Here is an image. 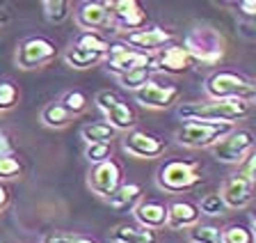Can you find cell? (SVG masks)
<instances>
[{
	"mask_svg": "<svg viewBox=\"0 0 256 243\" xmlns=\"http://www.w3.org/2000/svg\"><path fill=\"white\" fill-rule=\"evenodd\" d=\"M55 243H98L96 238L90 236H53Z\"/></svg>",
	"mask_w": 256,
	"mask_h": 243,
	"instance_id": "d590c367",
	"label": "cell"
},
{
	"mask_svg": "<svg viewBox=\"0 0 256 243\" xmlns=\"http://www.w3.org/2000/svg\"><path fill=\"white\" fill-rule=\"evenodd\" d=\"M10 188H7L5 184H2V181H0V211H5V206L10 204Z\"/></svg>",
	"mask_w": 256,
	"mask_h": 243,
	"instance_id": "74e56055",
	"label": "cell"
},
{
	"mask_svg": "<svg viewBox=\"0 0 256 243\" xmlns=\"http://www.w3.org/2000/svg\"><path fill=\"white\" fill-rule=\"evenodd\" d=\"M117 101H119V97L114 92H110V90H101V92L96 94V106H98L103 113L110 108L112 103H117Z\"/></svg>",
	"mask_w": 256,
	"mask_h": 243,
	"instance_id": "e575fe53",
	"label": "cell"
},
{
	"mask_svg": "<svg viewBox=\"0 0 256 243\" xmlns=\"http://www.w3.org/2000/svg\"><path fill=\"white\" fill-rule=\"evenodd\" d=\"M18 103V87L12 81H0V113H7Z\"/></svg>",
	"mask_w": 256,
	"mask_h": 243,
	"instance_id": "f546056e",
	"label": "cell"
},
{
	"mask_svg": "<svg viewBox=\"0 0 256 243\" xmlns=\"http://www.w3.org/2000/svg\"><path fill=\"white\" fill-rule=\"evenodd\" d=\"M21 170H23L21 161H18V158H14L12 154H10V156L0 158V181L18 177V174H21Z\"/></svg>",
	"mask_w": 256,
	"mask_h": 243,
	"instance_id": "836d02e7",
	"label": "cell"
},
{
	"mask_svg": "<svg viewBox=\"0 0 256 243\" xmlns=\"http://www.w3.org/2000/svg\"><path fill=\"white\" fill-rule=\"evenodd\" d=\"M80 133L87 140V145H96V142H110L117 135V131L112 129L108 122H92V124L82 126Z\"/></svg>",
	"mask_w": 256,
	"mask_h": 243,
	"instance_id": "603a6c76",
	"label": "cell"
},
{
	"mask_svg": "<svg viewBox=\"0 0 256 243\" xmlns=\"http://www.w3.org/2000/svg\"><path fill=\"white\" fill-rule=\"evenodd\" d=\"M206 94L210 101L220 99H242V101H254L256 90L254 83L236 71H215L206 78Z\"/></svg>",
	"mask_w": 256,
	"mask_h": 243,
	"instance_id": "3957f363",
	"label": "cell"
},
{
	"mask_svg": "<svg viewBox=\"0 0 256 243\" xmlns=\"http://www.w3.org/2000/svg\"><path fill=\"white\" fill-rule=\"evenodd\" d=\"M58 55V46H55L50 39L46 37H30L18 46V53H16V62L18 67L26 71L30 69H39V67L48 65L50 60H55Z\"/></svg>",
	"mask_w": 256,
	"mask_h": 243,
	"instance_id": "ba28073f",
	"label": "cell"
},
{
	"mask_svg": "<svg viewBox=\"0 0 256 243\" xmlns=\"http://www.w3.org/2000/svg\"><path fill=\"white\" fill-rule=\"evenodd\" d=\"M224 206L226 209H242L252 202L254 197V177H247L242 172H234L226 181H224L222 190H220Z\"/></svg>",
	"mask_w": 256,
	"mask_h": 243,
	"instance_id": "8fae6325",
	"label": "cell"
},
{
	"mask_svg": "<svg viewBox=\"0 0 256 243\" xmlns=\"http://www.w3.org/2000/svg\"><path fill=\"white\" fill-rule=\"evenodd\" d=\"M44 243H55V241H53V236H48V238H46V241H44Z\"/></svg>",
	"mask_w": 256,
	"mask_h": 243,
	"instance_id": "60d3db41",
	"label": "cell"
},
{
	"mask_svg": "<svg viewBox=\"0 0 256 243\" xmlns=\"http://www.w3.org/2000/svg\"><path fill=\"white\" fill-rule=\"evenodd\" d=\"M42 10H44V17H46L48 23H62L69 19L71 14V3L66 0H44L42 3Z\"/></svg>",
	"mask_w": 256,
	"mask_h": 243,
	"instance_id": "4316f807",
	"label": "cell"
},
{
	"mask_svg": "<svg viewBox=\"0 0 256 243\" xmlns=\"http://www.w3.org/2000/svg\"><path fill=\"white\" fill-rule=\"evenodd\" d=\"M220 243H256L254 232L245 225H229L220 234Z\"/></svg>",
	"mask_w": 256,
	"mask_h": 243,
	"instance_id": "83f0119b",
	"label": "cell"
},
{
	"mask_svg": "<svg viewBox=\"0 0 256 243\" xmlns=\"http://www.w3.org/2000/svg\"><path fill=\"white\" fill-rule=\"evenodd\" d=\"M178 97H181V90L176 85H162V83L156 81H149L146 85L135 90V99L142 103L144 108H154V110L170 108L172 103H176Z\"/></svg>",
	"mask_w": 256,
	"mask_h": 243,
	"instance_id": "5bb4252c",
	"label": "cell"
},
{
	"mask_svg": "<svg viewBox=\"0 0 256 243\" xmlns=\"http://www.w3.org/2000/svg\"><path fill=\"white\" fill-rule=\"evenodd\" d=\"M140 195H142V186L140 184H122L108 197V202L114 209H128V206H133L140 200Z\"/></svg>",
	"mask_w": 256,
	"mask_h": 243,
	"instance_id": "44dd1931",
	"label": "cell"
},
{
	"mask_svg": "<svg viewBox=\"0 0 256 243\" xmlns=\"http://www.w3.org/2000/svg\"><path fill=\"white\" fill-rule=\"evenodd\" d=\"M5 23H7V14H2V12H0V28L5 26Z\"/></svg>",
	"mask_w": 256,
	"mask_h": 243,
	"instance_id": "ab89813d",
	"label": "cell"
},
{
	"mask_svg": "<svg viewBox=\"0 0 256 243\" xmlns=\"http://www.w3.org/2000/svg\"><path fill=\"white\" fill-rule=\"evenodd\" d=\"M202 218L199 206L190 200H176L167 206V227L170 229H186V227H194Z\"/></svg>",
	"mask_w": 256,
	"mask_h": 243,
	"instance_id": "ac0fdd59",
	"label": "cell"
},
{
	"mask_svg": "<svg viewBox=\"0 0 256 243\" xmlns=\"http://www.w3.org/2000/svg\"><path fill=\"white\" fill-rule=\"evenodd\" d=\"M103 58H106V55L90 53V51H82V49H71L64 55V62H66L71 69H90V67L98 65Z\"/></svg>",
	"mask_w": 256,
	"mask_h": 243,
	"instance_id": "cb8c5ba5",
	"label": "cell"
},
{
	"mask_svg": "<svg viewBox=\"0 0 256 243\" xmlns=\"http://www.w3.org/2000/svg\"><path fill=\"white\" fill-rule=\"evenodd\" d=\"M156 181L167 193H186L202 184V165L188 158H172L158 168Z\"/></svg>",
	"mask_w": 256,
	"mask_h": 243,
	"instance_id": "7a4b0ae2",
	"label": "cell"
},
{
	"mask_svg": "<svg viewBox=\"0 0 256 243\" xmlns=\"http://www.w3.org/2000/svg\"><path fill=\"white\" fill-rule=\"evenodd\" d=\"M133 213L140 227H146L154 232H158L160 227L167 225V204L160 200H140Z\"/></svg>",
	"mask_w": 256,
	"mask_h": 243,
	"instance_id": "e0dca14e",
	"label": "cell"
},
{
	"mask_svg": "<svg viewBox=\"0 0 256 243\" xmlns=\"http://www.w3.org/2000/svg\"><path fill=\"white\" fill-rule=\"evenodd\" d=\"M231 131H234V124H224V122L186 119V124L176 131V140L190 149H202V147H213Z\"/></svg>",
	"mask_w": 256,
	"mask_h": 243,
	"instance_id": "277c9868",
	"label": "cell"
},
{
	"mask_svg": "<svg viewBox=\"0 0 256 243\" xmlns=\"http://www.w3.org/2000/svg\"><path fill=\"white\" fill-rule=\"evenodd\" d=\"M85 156L90 163H103L106 158L112 156V142H96V145H87Z\"/></svg>",
	"mask_w": 256,
	"mask_h": 243,
	"instance_id": "d6a6232c",
	"label": "cell"
},
{
	"mask_svg": "<svg viewBox=\"0 0 256 243\" xmlns=\"http://www.w3.org/2000/svg\"><path fill=\"white\" fill-rule=\"evenodd\" d=\"M254 133L250 129H234L222 140H218L210 151L222 163H242V158L254 151Z\"/></svg>",
	"mask_w": 256,
	"mask_h": 243,
	"instance_id": "8992f818",
	"label": "cell"
},
{
	"mask_svg": "<svg viewBox=\"0 0 256 243\" xmlns=\"http://www.w3.org/2000/svg\"><path fill=\"white\" fill-rule=\"evenodd\" d=\"M183 49L190 53L194 62H206V65H215L224 58V39L210 28H197L192 30L186 39Z\"/></svg>",
	"mask_w": 256,
	"mask_h": 243,
	"instance_id": "5b68a950",
	"label": "cell"
},
{
	"mask_svg": "<svg viewBox=\"0 0 256 243\" xmlns=\"http://www.w3.org/2000/svg\"><path fill=\"white\" fill-rule=\"evenodd\" d=\"M124 184V168L122 163L114 158H106L103 163H96L90 170V188L94 190L98 197H110L119 186Z\"/></svg>",
	"mask_w": 256,
	"mask_h": 243,
	"instance_id": "52a82bcc",
	"label": "cell"
},
{
	"mask_svg": "<svg viewBox=\"0 0 256 243\" xmlns=\"http://www.w3.org/2000/svg\"><path fill=\"white\" fill-rule=\"evenodd\" d=\"M252 106H254L252 101H242V99H220V101H206V103H183L178 108V115L183 119L234 124L238 119L250 117Z\"/></svg>",
	"mask_w": 256,
	"mask_h": 243,
	"instance_id": "6da1fadb",
	"label": "cell"
},
{
	"mask_svg": "<svg viewBox=\"0 0 256 243\" xmlns=\"http://www.w3.org/2000/svg\"><path fill=\"white\" fill-rule=\"evenodd\" d=\"M220 234L222 229L215 225H194L190 232V241L192 243H220Z\"/></svg>",
	"mask_w": 256,
	"mask_h": 243,
	"instance_id": "f1b7e54d",
	"label": "cell"
},
{
	"mask_svg": "<svg viewBox=\"0 0 256 243\" xmlns=\"http://www.w3.org/2000/svg\"><path fill=\"white\" fill-rule=\"evenodd\" d=\"M114 243H160V234L140 225H119L112 229Z\"/></svg>",
	"mask_w": 256,
	"mask_h": 243,
	"instance_id": "d6986e66",
	"label": "cell"
},
{
	"mask_svg": "<svg viewBox=\"0 0 256 243\" xmlns=\"http://www.w3.org/2000/svg\"><path fill=\"white\" fill-rule=\"evenodd\" d=\"M199 213H206V216H222L224 211H226V206H224L222 197H220V193H208L202 197V202H199Z\"/></svg>",
	"mask_w": 256,
	"mask_h": 243,
	"instance_id": "4dcf8cb0",
	"label": "cell"
},
{
	"mask_svg": "<svg viewBox=\"0 0 256 243\" xmlns=\"http://www.w3.org/2000/svg\"><path fill=\"white\" fill-rule=\"evenodd\" d=\"M60 103H62L64 108H66L76 117V115L85 113V108H87V94L80 92V90H71V92H66V97H64Z\"/></svg>",
	"mask_w": 256,
	"mask_h": 243,
	"instance_id": "1f68e13d",
	"label": "cell"
},
{
	"mask_svg": "<svg viewBox=\"0 0 256 243\" xmlns=\"http://www.w3.org/2000/svg\"><path fill=\"white\" fill-rule=\"evenodd\" d=\"M71 119H74V115L64 108L62 103H48L42 110V122L48 129H64V126L71 124Z\"/></svg>",
	"mask_w": 256,
	"mask_h": 243,
	"instance_id": "7402d4cb",
	"label": "cell"
},
{
	"mask_svg": "<svg viewBox=\"0 0 256 243\" xmlns=\"http://www.w3.org/2000/svg\"><path fill=\"white\" fill-rule=\"evenodd\" d=\"M106 5L110 12V26H117L128 33L146 28V12L138 0H106Z\"/></svg>",
	"mask_w": 256,
	"mask_h": 243,
	"instance_id": "9c48e42d",
	"label": "cell"
},
{
	"mask_svg": "<svg viewBox=\"0 0 256 243\" xmlns=\"http://www.w3.org/2000/svg\"><path fill=\"white\" fill-rule=\"evenodd\" d=\"M238 10L245 14V17H256V0H240Z\"/></svg>",
	"mask_w": 256,
	"mask_h": 243,
	"instance_id": "8d00e7d4",
	"label": "cell"
},
{
	"mask_svg": "<svg viewBox=\"0 0 256 243\" xmlns=\"http://www.w3.org/2000/svg\"><path fill=\"white\" fill-rule=\"evenodd\" d=\"M76 23L82 28V33H96L103 28H110V12L106 0H87L76 12Z\"/></svg>",
	"mask_w": 256,
	"mask_h": 243,
	"instance_id": "9a60e30c",
	"label": "cell"
},
{
	"mask_svg": "<svg viewBox=\"0 0 256 243\" xmlns=\"http://www.w3.org/2000/svg\"><path fill=\"white\" fill-rule=\"evenodd\" d=\"M76 49L90 51V53H98V55H108L110 44H108V39L98 33H80L78 39H76Z\"/></svg>",
	"mask_w": 256,
	"mask_h": 243,
	"instance_id": "484cf974",
	"label": "cell"
},
{
	"mask_svg": "<svg viewBox=\"0 0 256 243\" xmlns=\"http://www.w3.org/2000/svg\"><path fill=\"white\" fill-rule=\"evenodd\" d=\"M176 35L167 28H160V26H149V28H142V30H135V33H128L126 35V42L130 49L140 51V53H146L151 55L154 51L162 49L167 46L170 42H174Z\"/></svg>",
	"mask_w": 256,
	"mask_h": 243,
	"instance_id": "7c38bea8",
	"label": "cell"
},
{
	"mask_svg": "<svg viewBox=\"0 0 256 243\" xmlns=\"http://www.w3.org/2000/svg\"><path fill=\"white\" fill-rule=\"evenodd\" d=\"M154 67L160 71H167V74H186L194 67V60L183 46L172 44L165 51H160L158 58H154Z\"/></svg>",
	"mask_w": 256,
	"mask_h": 243,
	"instance_id": "2e32d148",
	"label": "cell"
},
{
	"mask_svg": "<svg viewBox=\"0 0 256 243\" xmlns=\"http://www.w3.org/2000/svg\"><path fill=\"white\" fill-rule=\"evenodd\" d=\"M106 58H108V71H112V74H117V76H124L130 69H138V67H144V65H151V62H154L151 55L140 53V51L130 49V46L124 42L110 44Z\"/></svg>",
	"mask_w": 256,
	"mask_h": 243,
	"instance_id": "30bf717a",
	"label": "cell"
},
{
	"mask_svg": "<svg viewBox=\"0 0 256 243\" xmlns=\"http://www.w3.org/2000/svg\"><path fill=\"white\" fill-rule=\"evenodd\" d=\"M106 122L114 131H128L135 126V110L126 101L119 99L117 103H112L110 108L106 110Z\"/></svg>",
	"mask_w": 256,
	"mask_h": 243,
	"instance_id": "ffe728a7",
	"label": "cell"
},
{
	"mask_svg": "<svg viewBox=\"0 0 256 243\" xmlns=\"http://www.w3.org/2000/svg\"><path fill=\"white\" fill-rule=\"evenodd\" d=\"M124 149L135 158H158L165 154L167 149V142L158 135L149 133V131H130L124 140Z\"/></svg>",
	"mask_w": 256,
	"mask_h": 243,
	"instance_id": "4fadbf2b",
	"label": "cell"
},
{
	"mask_svg": "<svg viewBox=\"0 0 256 243\" xmlns=\"http://www.w3.org/2000/svg\"><path fill=\"white\" fill-rule=\"evenodd\" d=\"M10 149H12L10 140H7L5 135L0 133V158H2V156H10Z\"/></svg>",
	"mask_w": 256,
	"mask_h": 243,
	"instance_id": "f35d334b",
	"label": "cell"
},
{
	"mask_svg": "<svg viewBox=\"0 0 256 243\" xmlns=\"http://www.w3.org/2000/svg\"><path fill=\"white\" fill-rule=\"evenodd\" d=\"M156 71V67H154V62L151 65H144V67H138V69H130L128 74H124V76H119L122 78V85L126 87V90H140L142 85H146V83L151 81V74Z\"/></svg>",
	"mask_w": 256,
	"mask_h": 243,
	"instance_id": "d4e9b609",
	"label": "cell"
}]
</instances>
